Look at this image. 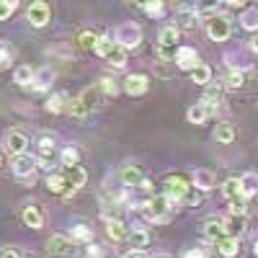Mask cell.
Segmentation results:
<instances>
[{"label": "cell", "instance_id": "obj_8", "mask_svg": "<svg viewBox=\"0 0 258 258\" xmlns=\"http://www.w3.org/2000/svg\"><path fill=\"white\" fill-rule=\"evenodd\" d=\"M188 191H191V186H188L181 176H170V178H165V197H170L173 202H183Z\"/></svg>", "mask_w": 258, "mask_h": 258}, {"label": "cell", "instance_id": "obj_16", "mask_svg": "<svg viewBox=\"0 0 258 258\" xmlns=\"http://www.w3.org/2000/svg\"><path fill=\"white\" fill-rule=\"evenodd\" d=\"M240 191H243V199H250L258 194V173L248 170V173L240 176Z\"/></svg>", "mask_w": 258, "mask_h": 258}, {"label": "cell", "instance_id": "obj_22", "mask_svg": "<svg viewBox=\"0 0 258 258\" xmlns=\"http://www.w3.org/2000/svg\"><path fill=\"white\" fill-rule=\"evenodd\" d=\"M121 181H124V186H142L145 178H142L137 165H124L121 168Z\"/></svg>", "mask_w": 258, "mask_h": 258}, {"label": "cell", "instance_id": "obj_46", "mask_svg": "<svg viewBox=\"0 0 258 258\" xmlns=\"http://www.w3.org/2000/svg\"><path fill=\"white\" fill-rule=\"evenodd\" d=\"M155 75H160V78H170V68L165 62H155Z\"/></svg>", "mask_w": 258, "mask_h": 258}, {"label": "cell", "instance_id": "obj_42", "mask_svg": "<svg viewBox=\"0 0 258 258\" xmlns=\"http://www.w3.org/2000/svg\"><path fill=\"white\" fill-rule=\"evenodd\" d=\"M101 91H103L106 96H116V93H119V85H116V80H111V78H101Z\"/></svg>", "mask_w": 258, "mask_h": 258}, {"label": "cell", "instance_id": "obj_2", "mask_svg": "<svg viewBox=\"0 0 258 258\" xmlns=\"http://www.w3.org/2000/svg\"><path fill=\"white\" fill-rule=\"evenodd\" d=\"M114 44H119L121 49H135L140 47V41H142V29L135 24V21H124V24H119L111 36H109Z\"/></svg>", "mask_w": 258, "mask_h": 258}, {"label": "cell", "instance_id": "obj_9", "mask_svg": "<svg viewBox=\"0 0 258 258\" xmlns=\"http://www.w3.org/2000/svg\"><path fill=\"white\" fill-rule=\"evenodd\" d=\"M173 62L178 64L181 70H194V68H199V64H202L199 62V54H197V49H194V47H178Z\"/></svg>", "mask_w": 258, "mask_h": 258}, {"label": "cell", "instance_id": "obj_19", "mask_svg": "<svg viewBox=\"0 0 258 258\" xmlns=\"http://www.w3.org/2000/svg\"><path fill=\"white\" fill-rule=\"evenodd\" d=\"M64 178H68V183H70V186H73V191H75V188L85 186V181H88V173H85V170H83L80 165H73V168H68Z\"/></svg>", "mask_w": 258, "mask_h": 258}, {"label": "cell", "instance_id": "obj_43", "mask_svg": "<svg viewBox=\"0 0 258 258\" xmlns=\"http://www.w3.org/2000/svg\"><path fill=\"white\" fill-rule=\"evenodd\" d=\"M16 8H18L16 0H0V21H6V18H8Z\"/></svg>", "mask_w": 258, "mask_h": 258}, {"label": "cell", "instance_id": "obj_24", "mask_svg": "<svg viewBox=\"0 0 258 258\" xmlns=\"http://www.w3.org/2000/svg\"><path fill=\"white\" fill-rule=\"evenodd\" d=\"M220 101H222V91L220 88H209L204 93V98H202V106L209 114H214V111H217V106H220Z\"/></svg>", "mask_w": 258, "mask_h": 258}, {"label": "cell", "instance_id": "obj_29", "mask_svg": "<svg viewBox=\"0 0 258 258\" xmlns=\"http://www.w3.org/2000/svg\"><path fill=\"white\" fill-rule=\"evenodd\" d=\"M222 194L232 202V199H243V191H240V178H227L222 186Z\"/></svg>", "mask_w": 258, "mask_h": 258}, {"label": "cell", "instance_id": "obj_23", "mask_svg": "<svg viewBox=\"0 0 258 258\" xmlns=\"http://www.w3.org/2000/svg\"><path fill=\"white\" fill-rule=\"evenodd\" d=\"M70 106V101H68V96L64 93H52L49 98H47V106L44 109L49 111V114H59V111H64Z\"/></svg>", "mask_w": 258, "mask_h": 258}, {"label": "cell", "instance_id": "obj_47", "mask_svg": "<svg viewBox=\"0 0 258 258\" xmlns=\"http://www.w3.org/2000/svg\"><path fill=\"white\" fill-rule=\"evenodd\" d=\"M88 258H103V248L101 245H88Z\"/></svg>", "mask_w": 258, "mask_h": 258}, {"label": "cell", "instance_id": "obj_1", "mask_svg": "<svg viewBox=\"0 0 258 258\" xmlns=\"http://www.w3.org/2000/svg\"><path fill=\"white\" fill-rule=\"evenodd\" d=\"M176 209V202L165 197V194H160V197H153L150 202L142 204V212H145V217L150 222H168L170 220V214H173Z\"/></svg>", "mask_w": 258, "mask_h": 258}, {"label": "cell", "instance_id": "obj_10", "mask_svg": "<svg viewBox=\"0 0 258 258\" xmlns=\"http://www.w3.org/2000/svg\"><path fill=\"white\" fill-rule=\"evenodd\" d=\"M6 147L8 153L16 158V155H26V147H29V137L24 132H8L6 137Z\"/></svg>", "mask_w": 258, "mask_h": 258}, {"label": "cell", "instance_id": "obj_12", "mask_svg": "<svg viewBox=\"0 0 258 258\" xmlns=\"http://www.w3.org/2000/svg\"><path fill=\"white\" fill-rule=\"evenodd\" d=\"M222 225H225V232H230V238H240L248 227L245 214H230L227 220H222Z\"/></svg>", "mask_w": 258, "mask_h": 258}, {"label": "cell", "instance_id": "obj_27", "mask_svg": "<svg viewBox=\"0 0 258 258\" xmlns=\"http://www.w3.org/2000/svg\"><path fill=\"white\" fill-rule=\"evenodd\" d=\"M186 119L191 121V124H197V126H202L207 119H209V111L204 109L202 103H197V106H191V109L186 111Z\"/></svg>", "mask_w": 258, "mask_h": 258}, {"label": "cell", "instance_id": "obj_3", "mask_svg": "<svg viewBox=\"0 0 258 258\" xmlns=\"http://www.w3.org/2000/svg\"><path fill=\"white\" fill-rule=\"evenodd\" d=\"M96 54H101L109 64H114V68H124V64H126V49H121L119 44H114L109 36H101L98 39Z\"/></svg>", "mask_w": 258, "mask_h": 258}, {"label": "cell", "instance_id": "obj_5", "mask_svg": "<svg viewBox=\"0 0 258 258\" xmlns=\"http://www.w3.org/2000/svg\"><path fill=\"white\" fill-rule=\"evenodd\" d=\"M11 168H13V176H16V178H21V181H34L36 158H31V155H16L13 163H11Z\"/></svg>", "mask_w": 258, "mask_h": 258}, {"label": "cell", "instance_id": "obj_44", "mask_svg": "<svg viewBox=\"0 0 258 258\" xmlns=\"http://www.w3.org/2000/svg\"><path fill=\"white\" fill-rule=\"evenodd\" d=\"M142 11H145L147 16H155V18H158V16H163V3H158V0H155V3H145Z\"/></svg>", "mask_w": 258, "mask_h": 258}, {"label": "cell", "instance_id": "obj_18", "mask_svg": "<svg viewBox=\"0 0 258 258\" xmlns=\"http://www.w3.org/2000/svg\"><path fill=\"white\" fill-rule=\"evenodd\" d=\"M158 41H160V52H165L168 47H176V41H178V29H176V26H163L160 34H158Z\"/></svg>", "mask_w": 258, "mask_h": 258}, {"label": "cell", "instance_id": "obj_38", "mask_svg": "<svg viewBox=\"0 0 258 258\" xmlns=\"http://www.w3.org/2000/svg\"><path fill=\"white\" fill-rule=\"evenodd\" d=\"M78 160H80V153H78L75 147H64L62 150V165L73 168V165H78Z\"/></svg>", "mask_w": 258, "mask_h": 258}, {"label": "cell", "instance_id": "obj_25", "mask_svg": "<svg viewBox=\"0 0 258 258\" xmlns=\"http://www.w3.org/2000/svg\"><path fill=\"white\" fill-rule=\"evenodd\" d=\"M34 75H36V70H31L29 64H21V68H16V73H13V80L26 88V85H34Z\"/></svg>", "mask_w": 258, "mask_h": 258}, {"label": "cell", "instance_id": "obj_30", "mask_svg": "<svg viewBox=\"0 0 258 258\" xmlns=\"http://www.w3.org/2000/svg\"><path fill=\"white\" fill-rule=\"evenodd\" d=\"M204 235H207V240H222V235H225V225L222 222H217V220H212V222H207V227H204Z\"/></svg>", "mask_w": 258, "mask_h": 258}, {"label": "cell", "instance_id": "obj_50", "mask_svg": "<svg viewBox=\"0 0 258 258\" xmlns=\"http://www.w3.org/2000/svg\"><path fill=\"white\" fill-rule=\"evenodd\" d=\"M124 258H145V255H142V253H140V250H132V253H126V255H124Z\"/></svg>", "mask_w": 258, "mask_h": 258}, {"label": "cell", "instance_id": "obj_11", "mask_svg": "<svg viewBox=\"0 0 258 258\" xmlns=\"http://www.w3.org/2000/svg\"><path fill=\"white\" fill-rule=\"evenodd\" d=\"M147 88H150L147 75H126V80H124V91L129 96H142V93H147Z\"/></svg>", "mask_w": 258, "mask_h": 258}, {"label": "cell", "instance_id": "obj_26", "mask_svg": "<svg viewBox=\"0 0 258 258\" xmlns=\"http://www.w3.org/2000/svg\"><path fill=\"white\" fill-rule=\"evenodd\" d=\"M240 26L245 31H255L258 34V8H245L240 16Z\"/></svg>", "mask_w": 258, "mask_h": 258}, {"label": "cell", "instance_id": "obj_14", "mask_svg": "<svg viewBox=\"0 0 258 258\" xmlns=\"http://www.w3.org/2000/svg\"><path fill=\"white\" fill-rule=\"evenodd\" d=\"M21 217H24V222H26L31 230H41V227H44V212H41L39 207H24Z\"/></svg>", "mask_w": 258, "mask_h": 258}, {"label": "cell", "instance_id": "obj_35", "mask_svg": "<svg viewBox=\"0 0 258 258\" xmlns=\"http://www.w3.org/2000/svg\"><path fill=\"white\" fill-rule=\"evenodd\" d=\"M129 240H132V245H135V248H145V245L150 243V235H147V230L135 227L132 232H129Z\"/></svg>", "mask_w": 258, "mask_h": 258}, {"label": "cell", "instance_id": "obj_52", "mask_svg": "<svg viewBox=\"0 0 258 258\" xmlns=\"http://www.w3.org/2000/svg\"><path fill=\"white\" fill-rule=\"evenodd\" d=\"M160 258H165V255H160Z\"/></svg>", "mask_w": 258, "mask_h": 258}, {"label": "cell", "instance_id": "obj_20", "mask_svg": "<svg viewBox=\"0 0 258 258\" xmlns=\"http://www.w3.org/2000/svg\"><path fill=\"white\" fill-rule=\"evenodd\" d=\"M106 235H109L114 243H119V240L126 238L129 232H126V225L121 220H109V222H106Z\"/></svg>", "mask_w": 258, "mask_h": 258}, {"label": "cell", "instance_id": "obj_31", "mask_svg": "<svg viewBox=\"0 0 258 258\" xmlns=\"http://www.w3.org/2000/svg\"><path fill=\"white\" fill-rule=\"evenodd\" d=\"M214 140H217L220 145H230L235 140V126L232 124H220L217 132H214Z\"/></svg>", "mask_w": 258, "mask_h": 258}, {"label": "cell", "instance_id": "obj_41", "mask_svg": "<svg viewBox=\"0 0 258 258\" xmlns=\"http://www.w3.org/2000/svg\"><path fill=\"white\" fill-rule=\"evenodd\" d=\"M225 85H227V88H232V91H238L240 85H243V73H240V70H238V73L232 70V73L225 78Z\"/></svg>", "mask_w": 258, "mask_h": 258}, {"label": "cell", "instance_id": "obj_13", "mask_svg": "<svg viewBox=\"0 0 258 258\" xmlns=\"http://www.w3.org/2000/svg\"><path fill=\"white\" fill-rule=\"evenodd\" d=\"M47 250L54 253V255H68L73 250V240L68 238V235H52V238L47 240Z\"/></svg>", "mask_w": 258, "mask_h": 258}, {"label": "cell", "instance_id": "obj_32", "mask_svg": "<svg viewBox=\"0 0 258 258\" xmlns=\"http://www.w3.org/2000/svg\"><path fill=\"white\" fill-rule=\"evenodd\" d=\"M98 34H93V31H83L80 36H78V41H80V47L83 49H88V52H96V47H98Z\"/></svg>", "mask_w": 258, "mask_h": 258}, {"label": "cell", "instance_id": "obj_34", "mask_svg": "<svg viewBox=\"0 0 258 258\" xmlns=\"http://www.w3.org/2000/svg\"><path fill=\"white\" fill-rule=\"evenodd\" d=\"M68 111L75 116V119H85V116H88L91 114V109H88V106H85L80 98H73L70 101V106H68Z\"/></svg>", "mask_w": 258, "mask_h": 258}, {"label": "cell", "instance_id": "obj_6", "mask_svg": "<svg viewBox=\"0 0 258 258\" xmlns=\"http://www.w3.org/2000/svg\"><path fill=\"white\" fill-rule=\"evenodd\" d=\"M197 24H199V8H194V6H178L176 8V29L178 31L181 29L191 31V29H197Z\"/></svg>", "mask_w": 258, "mask_h": 258}, {"label": "cell", "instance_id": "obj_49", "mask_svg": "<svg viewBox=\"0 0 258 258\" xmlns=\"http://www.w3.org/2000/svg\"><path fill=\"white\" fill-rule=\"evenodd\" d=\"M250 49L258 54V34H253V39H250Z\"/></svg>", "mask_w": 258, "mask_h": 258}, {"label": "cell", "instance_id": "obj_15", "mask_svg": "<svg viewBox=\"0 0 258 258\" xmlns=\"http://www.w3.org/2000/svg\"><path fill=\"white\" fill-rule=\"evenodd\" d=\"M194 188H199V191L214 188V173L209 168H197L194 170Z\"/></svg>", "mask_w": 258, "mask_h": 258}, {"label": "cell", "instance_id": "obj_39", "mask_svg": "<svg viewBox=\"0 0 258 258\" xmlns=\"http://www.w3.org/2000/svg\"><path fill=\"white\" fill-rule=\"evenodd\" d=\"M13 59V49L6 44V41H0V70H6Z\"/></svg>", "mask_w": 258, "mask_h": 258}, {"label": "cell", "instance_id": "obj_37", "mask_svg": "<svg viewBox=\"0 0 258 258\" xmlns=\"http://www.w3.org/2000/svg\"><path fill=\"white\" fill-rule=\"evenodd\" d=\"M98 91H101V88H93V85H91V88H85V91H83L78 98H80V101H83L85 106H88L91 111H93V106L98 103Z\"/></svg>", "mask_w": 258, "mask_h": 258}, {"label": "cell", "instance_id": "obj_33", "mask_svg": "<svg viewBox=\"0 0 258 258\" xmlns=\"http://www.w3.org/2000/svg\"><path fill=\"white\" fill-rule=\"evenodd\" d=\"M64 186H68V178H64V176H59V173H49L47 176V188L52 194H62Z\"/></svg>", "mask_w": 258, "mask_h": 258}, {"label": "cell", "instance_id": "obj_40", "mask_svg": "<svg viewBox=\"0 0 258 258\" xmlns=\"http://www.w3.org/2000/svg\"><path fill=\"white\" fill-rule=\"evenodd\" d=\"M227 59H230V64H232V70H235V73H238V68H240V70H243V68H248V59H245L240 52H230V54H227Z\"/></svg>", "mask_w": 258, "mask_h": 258}, {"label": "cell", "instance_id": "obj_17", "mask_svg": "<svg viewBox=\"0 0 258 258\" xmlns=\"http://www.w3.org/2000/svg\"><path fill=\"white\" fill-rule=\"evenodd\" d=\"M52 80H54V73H52L49 68H41V70H36V75H34V85H31V88H34V91H49V88H52Z\"/></svg>", "mask_w": 258, "mask_h": 258}, {"label": "cell", "instance_id": "obj_45", "mask_svg": "<svg viewBox=\"0 0 258 258\" xmlns=\"http://www.w3.org/2000/svg\"><path fill=\"white\" fill-rule=\"evenodd\" d=\"M181 258H209V250H207V248H191V250H186Z\"/></svg>", "mask_w": 258, "mask_h": 258}, {"label": "cell", "instance_id": "obj_28", "mask_svg": "<svg viewBox=\"0 0 258 258\" xmlns=\"http://www.w3.org/2000/svg\"><path fill=\"white\" fill-rule=\"evenodd\" d=\"M70 240H73V243H85V245H91L93 232H91V227H85V225H75L73 232H70Z\"/></svg>", "mask_w": 258, "mask_h": 258}, {"label": "cell", "instance_id": "obj_21", "mask_svg": "<svg viewBox=\"0 0 258 258\" xmlns=\"http://www.w3.org/2000/svg\"><path fill=\"white\" fill-rule=\"evenodd\" d=\"M238 250H240L238 238H222V240H217V253L225 255V258H235V255H238Z\"/></svg>", "mask_w": 258, "mask_h": 258}, {"label": "cell", "instance_id": "obj_36", "mask_svg": "<svg viewBox=\"0 0 258 258\" xmlns=\"http://www.w3.org/2000/svg\"><path fill=\"white\" fill-rule=\"evenodd\" d=\"M191 78H194V83L207 85V83L212 80V70L207 68V64H199V68H194V70H191Z\"/></svg>", "mask_w": 258, "mask_h": 258}, {"label": "cell", "instance_id": "obj_48", "mask_svg": "<svg viewBox=\"0 0 258 258\" xmlns=\"http://www.w3.org/2000/svg\"><path fill=\"white\" fill-rule=\"evenodd\" d=\"M0 258H21V255H18L16 248H3V250H0Z\"/></svg>", "mask_w": 258, "mask_h": 258}, {"label": "cell", "instance_id": "obj_4", "mask_svg": "<svg viewBox=\"0 0 258 258\" xmlns=\"http://www.w3.org/2000/svg\"><path fill=\"white\" fill-rule=\"evenodd\" d=\"M230 34H232V24H230L227 16L214 13V16L207 21V36H209L212 41H225V39H230Z\"/></svg>", "mask_w": 258, "mask_h": 258}, {"label": "cell", "instance_id": "obj_7", "mask_svg": "<svg viewBox=\"0 0 258 258\" xmlns=\"http://www.w3.org/2000/svg\"><path fill=\"white\" fill-rule=\"evenodd\" d=\"M26 18L31 21V26L41 29V26H47V24H49L52 11H49V6L44 3V0H36V3H31V6H29V11H26Z\"/></svg>", "mask_w": 258, "mask_h": 258}, {"label": "cell", "instance_id": "obj_51", "mask_svg": "<svg viewBox=\"0 0 258 258\" xmlns=\"http://www.w3.org/2000/svg\"><path fill=\"white\" fill-rule=\"evenodd\" d=\"M253 250H255V255H258V240H255V245H253Z\"/></svg>", "mask_w": 258, "mask_h": 258}]
</instances>
